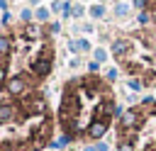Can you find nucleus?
I'll return each instance as SVG.
<instances>
[{"mask_svg": "<svg viewBox=\"0 0 156 151\" xmlns=\"http://www.w3.org/2000/svg\"><path fill=\"white\" fill-rule=\"evenodd\" d=\"M115 12H117V15L122 17V15H127V12H129V5H127V2H119V5L115 7Z\"/></svg>", "mask_w": 156, "mask_h": 151, "instance_id": "7", "label": "nucleus"}, {"mask_svg": "<svg viewBox=\"0 0 156 151\" xmlns=\"http://www.w3.org/2000/svg\"><path fill=\"white\" fill-rule=\"evenodd\" d=\"M139 22H141V24H146V22H149V15H146V12H141V15H139Z\"/></svg>", "mask_w": 156, "mask_h": 151, "instance_id": "11", "label": "nucleus"}, {"mask_svg": "<svg viewBox=\"0 0 156 151\" xmlns=\"http://www.w3.org/2000/svg\"><path fill=\"white\" fill-rule=\"evenodd\" d=\"M102 12H105V7H102V5H95V7L90 10V15H93V17H102Z\"/></svg>", "mask_w": 156, "mask_h": 151, "instance_id": "8", "label": "nucleus"}, {"mask_svg": "<svg viewBox=\"0 0 156 151\" xmlns=\"http://www.w3.org/2000/svg\"><path fill=\"white\" fill-rule=\"evenodd\" d=\"M10 54H12V41H10V37H0V61H5Z\"/></svg>", "mask_w": 156, "mask_h": 151, "instance_id": "4", "label": "nucleus"}, {"mask_svg": "<svg viewBox=\"0 0 156 151\" xmlns=\"http://www.w3.org/2000/svg\"><path fill=\"white\" fill-rule=\"evenodd\" d=\"M37 17H39V19H46V17H49V12H46V10H39V12H37Z\"/></svg>", "mask_w": 156, "mask_h": 151, "instance_id": "10", "label": "nucleus"}, {"mask_svg": "<svg viewBox=\"0 0 156 151\" xmlns=\"http://www.w3.org/2000/svg\"><path fill=\"white\" fill-rule=\"evenodd\" d=\"M49 71H51V49H44L39 56H34V61H32V66H29V76H32L34 83H37L39 78H46Z\"/></svg>", "mask_w": 156, "mask_h": 151, "instance_id": "1", "label": "nucleus"}, {"mask_svg": "<svg viewBox=\"0 0 156 151\" xmlns=\"http://www.w3.org/2000/svg\"><path fill=\"white\" fill-rule=\"evenodd\" d=\"M112 51H115V56H124V54L129 51V41H124V39H117V41L112 44Z\"/></svg>", "mask_w": 156, "mask_h": 151, "instance_id": "5", "label": "nucleus"}, {"mask_svg": "<svg viewBox=\"0 0 156 151\" xmlns=\"http://www.w3.org/2000/svg\"><path fill=\"white\" fill-rule=\"evenodd\" d=\"M134 5H136V7H144V5H146V0H134Z\"/></svg>", "mask_w": 156, "mask_h": 151, "instance_id": "12", "label": "nucleus"}, {"mask_svg": "<svg viewBox=\"0 0 156 151\" xmlns=\"http://www.w3.org/2000/svg\"><path fill=\"white\" fill-rule=\"evenodd\" d=\"M39 32H41V29H39L37 24H27V27H24V37H27V39H37Z\"/></svg>", "mask_w": 156, "mask_h": 151, "instance_id": "6", "label": "nucleus"}, {"mask_svg": "<svg viewBox=\"0 0 156 151\" xmlns=\"http://www.w3.org/2000/svg\"><path fill=\"white\" fill-rule=\"evenodd\" d=\"M136 124H139V110H127L122 114V119H119V127L122 129H134Z\"/></svg>", "mask_w": 156, "mask_h": 151, "instance_id": "3", "label": "nucleus"}, {"mask_svg": "<svg viewBox=\"0 0 156 151\" xmlns=\"http://www.w3.org/2000/svg\"><path fill=\"white\" fill-rule=\"evenodd\" d=\"M105 132H107V122L105 119H93L90 127H88V132H85V136L88 139H100Z\"/></svg>", "mask_w": 156, "mask_h": 151, "instance_id": "2", "label": "nucleus"}, {"mask_svg": "<svg viewBox=\"0 0 156 151\" xmlns=\"http://www.w3.org/2000/svg\"><path fill=\"white\" fill-rule=\"evenodd\" d=\"M85 151H98V149H93V146H88V149H85Z\"/></svg>", "mask_w": 156, "mask_h": 151, "instance_id": "13", "label": "nucleus"}, {"mask_svg": "<svg viewBox=\"0 0 156 151\" xmlns=\"http://www.w3.org/2000/svg\"><path fill=\"white\" fill-rule=\"evenodd\" d=\"M105 56H107L105 49H98V51H95V61H105Z\"/></svg>", "mask_w": 156, "mask_h": 151, "instance_id": "9", "label": "nucleus"}]
</instances>
